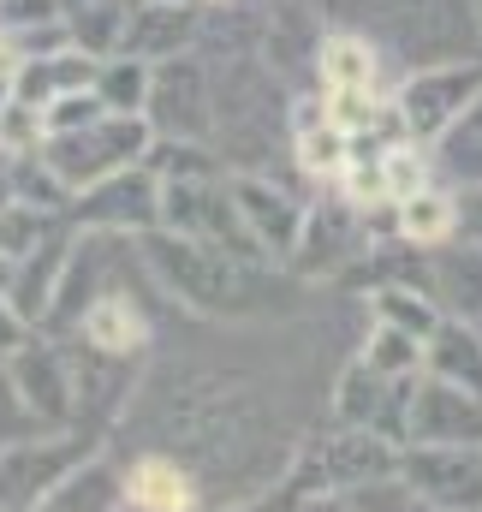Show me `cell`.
Returning a JSON list of instances; mask_svg holds the SVG:
<instances>
[{
	"label": "cell",
	"mask_w": 482,
	"mask_h": 512,
	"mask_svg": "<svg viewBox=\"0 0 482 512\" xmlns=\"http://www.w3.org/2000/svg\"><path fill=\"white\" fill-rule=\"evenodd\" d=\"M143 268L155 280V292H167L179 310L203 316V322H262L292 310V280L280 274V262H250V256L173 233V227H149L137 233Z\"/></svg>",
	"instance_id": "1"
},
{
	"label": "cell",
	"mask_w": 482,
	"mask_h": 512,
	"mask_svg": "<svg viewBox=\"0 0 482 512\" xmlns=\"http://www.w3.org/2000/svg\"><path fill=\"white\" fill-rule=\"evenodd\" d=\"M149 149H155V131H149L143 114H102V120H90V126H78V131H54L36 155H42L48 173L78 197V191L114 179L125 167H137Z\"/></svg>",
	"instance_id": "2"
},
{
	"label": "cell",
	"mask_w": 482,
	"mask_h": 512,
	"mask_svg": "<svg viewBox=\"0 0 482 512\" xmlns=\"http://www.w3.org/2000/svg\"><path fill=\"white\" fill-rule=\"evenodd\" d=\"M399 471V447L375 429H352L340 423L328 441L304 447L298 465H292V501L304 495H346L358 483H375V477H393Z\"/></svg>",
	"instance_id": "3"
},
{
	"label": "cell",
	"mask_w": 482,
	"mask_h": 512,
	"mask_svg": "<svg viewBox=\"0 0 482 512\" xmlns=\"http://www.w3.org/2000/svg\"><path fill=\"white\" fill-rule=\"evenodd\" d=\"M90 453H102L96 429H66V435H18L0 447V507L6 512H36L42 495L72 471L84 465Z\"/></svg>",
	"instance_id": "4"
},
{
	"label": "cell",
	"mask_w": 482,
	"mask_h": 512,
	"mask_svg": "<svg viewBox=\"0 0 482 512\" xmlns=\"http://www.w3.org/2000/svg\"><path fill=\"white\" fill-rule=\"evenodd\" d=\"M143 120L161 143H209L215 126V84L203 72V60L173 54L161 66H149V96H143Z\"/></svg>",
	"instance_id": "5"
},
{
	"label": "cell",
	"mask_w": 482,
	"mask_h": 512,
	"mask_svg": "<svg viewBox=\"0 0 482 512\" xmlns=\"http://www.w3.org/2000/svg\"><path fill=\"white\" fill-rule=\"evenodd\" d=\"M477 96H482V66L477 60H435V66H417V72L399 84L393 114H399V126H405L411 143H435Z\"/></svg>",
	"instance_id": "6"
},
{
	"label": "cell",
	"mask_w": 482,
	"mask_h": 512,
	"mask_svg": "<svg viewBox=\"0 0 482 512\" xmlns=\"http://www.w3.org/2000/svg\"><path fill=\"white\" fill-rule=\"evenodd\" d=\"M358 256H369V209H358L352 197H322L304 209V233L292 251L298 280H334Z\"/></svg>",
	"instance_id": "7"
},
{
	"label": "cell",
	"mask_w": 482,
	"mask_h": 512,
	"mask_svg": "<svg viewBox=\"0 0 482 512\" xmlns=\"http://www.w3.org/2000/svg\"><path fill=\"white\" fill-rule=\"evenodd\" d=\"M66 221L78 233H131V239L149 233V227H161V173L143 167V161L125 167L114 179L78 191L72 209H66Z\"/></svg>",
	"instance_id": "8"
},
{
	"label": "cell",
	"mask_w": 482,
	"mask_h": 512,
	"mask_svg": "<svg viewBox=\"0 0 482 512\" xmlns=\"http://www.w3.org/2000/svg\"><path fill=\"white\" fill-rule=\"evenodd\" d=\"M399 477H405L435 512L482 507V447L411 441V447H399Z\"/></svg>",
	"instance_id": "9"
},
{
	"label": "cell",
	"mask_w": 482,
	"mask_h": 512,
	"mask_svg": "<svg viewBox=\"0 0 482 512\" xmlns=\"http://www.w3.org/2000/svg\"><path fill=\"white\" fill-rule=\"evenodd\" d=\"M423 376V370H417ZM417 376H381L369 370L363 358H352L334 382V423H352V429H375L387 435L393 447H405V417H411V387Z\"/></svg>",
	"instance_id": "10"
},
{
	"label": "cell",
	"mask_w": 482,
	"mask_h": 512,
	"mask_svg": "<svg viewBox=\"0 0 482 512\" xmlns=\"http://www.w3.org/2000/svg\"><path fill=\"white\" fill-rule=\"evenodd\" d=\"M6 376H12L18 405L30 411L36 429H66V423H72V358H66V346L30 334V340L6 358Z\"/></svg>",
	"instance_id": "11"
},
{
	"label": "cell",
	"mask_w": 482,
	"mask_h": 512,
	"mask_svg": "<svg viewBox=\"0 0 482 512\" xmlns=\"http://www.w3.org/2000/svg\"><path fill=\"white\" fill-rule=\"evenodd\" d=\"M78 346L90 352H108V358H143L149 340H155V310L149 298H137V286L120 280L108 292H96L84 310H78Z\"/></svg>",
	"instance_id": "12"
},
{
	"label": "cell",
	"mask_w": 482,
	"mask_h": 512,
	"mask_svg": "<svg viewBox=\"0 0 482 512\" xmlns=\"http://www.w3.org/2000/svg\"><path fill=\"white\" fill-rule=\"evenodd\" d=\"M120 495H125L131 512H215L203 477H197L185 459L161 453V447H143L137 459H125L120 465Z\"/></svg>",
	"instance_id": "13"
},
{
	"label": "cell",
	"mask_w": 482,
	"mask_h": 512,
	"mask_svg": "<svg viewBox=\"0 0 482 512\" xmlns=\"http://www.w3.org/2000/svg\"><path fill=\"white\" fill-rule=\"evenodd\" d=\"M411 441L482 447V393L453 387V382H441V376H417V387H411V417H405V447Z\"/></svg>",
	"instance_id": "14"
},
{
	"label": "cell",
	"mask_w": 482,
	"mask_h": 512,
	"mask_svg": "<svg viewBox=\"0 0 482 512\" xmlns=\"http://www.w3.org/2000/svg\"><path fill=\"white\" fill-rule=\"evenodd\" d=\"M227 185H233V203H239L250 239L274 256V262H292L298 233H304V209H310V203H304V197H292L286 185L262 179V173H233Z\"/></svg>",
	"instance_id": "15"
},
{
	"label": "cell",
	"mask_w": 482,
	"mask_h": 512,
	"mask_svg": "<svg viewBox=\"0 0 482 512\" xmlns=\"http://www.w3.org/2000/svg\"><path fill=\"white\" fill-rule=\"evenodd\" d=\"M203 42V12L197 0H143L120 30V54L131 60H173Z\"/></svg>",
	"instance_id": "16"
},
{
	"label": "cell",
	"mask_w": 482,
	"mask_h": 512,
	"mask_svg": "<svg viewBox=\"0 0 482 512\" xmlns=\"http://www.w3.org/2000/svg\"><path fill=\"white\" fill-rule=\"evenodd\" d=\"M423 376H441L453 387L482 393V322L471 316H441L423 340Z\"/></svg>",
	"instance_id": "17"
},
{
	"label": "cell",
	"mask_w": 482,
	"mask_h": 512,
	"mask_svg": "<svg viewBox=\"0 0 482 512\" xmlns=\"http://www.w3.org/2000/svg\"><path fill=\"white\" fill-rule=\"evenodd\" d=\"M393 233L417 251H435V245H453L459 239V197L453 185H423L411 197L393 203Z\"/></svg>",
	"instance_id": "18"
},
{
	"label": "cell",
	"mask_w": 482,
	"mask_h": 512,
	"mask_svg": "<svg viewBox=\"0 0 482 512\" xmlns=\"http://www.w3.org/2000/svg\"><path fill=\"white\" fill-rule=\"evenodd\" d=\"M114 507H125L120 471H114V459L90 453L84 465H72V471L42 495V507L36 512H114Z\"/></svg>",
	"instance_id": "19"
},
{
	"label": "cell",
	"mask_w": 482,
	"mask_h": 512,
	"mask_svg": "<svg viewBox=\"0 0 482 512\" xmlns=\"http://www.w3.org/2000/svg\"><path fill=\"white\" fill-rule=\"evenodd\" d=\"M429 167L453 185V191H471L482 185V96L453 120V126L435 137V155H429Z\"/></svg>",
	"instance_id": "20"
},
{
	"label": "cell",
	"mask_w": 482,
	"mask_h": 512,
	"mask_svg": "<svg viewBox=\"0 0 482 512\" xmlns=\"http://www.w3.org/2000/svg\"><path fill=\"white\" fill-rule=\"evenodd\" d=\"M316 72H322V90H375L381 54H375V42L358 36V30H334L316 48Z\"/></svg>",
	"instance_id": "21"
},
{
	"label": "cell",
	"mask_w": 482,
	"mask_h": 512,
	"mask_svg": "<svg viewBox=\"0 0 482 512\" xmlns=\"http://www.w3.org/2000/svg\"><path fill=\"white\" fill-rule=\"evenodd\" d=\"M369 316L387 322V328H405V334L429 340V328H435L447 310H441L423 286H411V280H375V292H369Z\"/></svg>",
	"instance_id": "22"
},
{
	"label": "cell",
	"mask_w": 482,
	"mask_h": 512,
	"mask_svg": "<svg viewBox=\"0 0 482 512\" xmlns=\"http://www.w3.org/2000/svg\"><path fill=\"white\" fill-rule=\"evenodd\" d=\"M346 161H352V137L334 126L328 114H322L316 126H298V167H304L310 179H340Z\"/></svg>",
	"instance_id": "23"
},
{
	"label": "cell",
	"mask_w": 482,
	"mask_h": 512,
	"mask_svg": "<svg viewBox=\"0 0 482 512\" xmlns=\"http://www.w3.org/2000/svg\"><path fill=\"white\" fill-rule=\"evenodd\" d=\"M358 358L369 364V370H381V376H417V370H423V340L405 334V328L369 322V340H363Z\"/></svg>",
	"instance_id": "24"
},
{
	"label": "cell",
	"mask_w": 482,
	"mask_h": 512,
	"mask_svg": "<svg viewBox=\"0 0 482 512\" xmlns=\"http://www.w3.org/2000/svg\"><path fill=\"white\" fill-rule=\"evenodd\" d=\"M96 96H102L114 114H143V96H149V60L114 54L108 66H96Z\"/></svg>",
	"instance_id": "25"
},
{
	"label": "cell",
	"mask_w": 482,
	"mask_h": 512,
	"mask_svg": "<svg viewBox=\"0 0 482 512\" xmlns=\"http://www.w3.org/2000/svg\"><path fill=\"white\" fill-rule=\"evenodd\" d=\"M54 227H60V215H48V209H30V203L6 197V209H0V251L12 256V262H24V256L36 251Z\"/></svg>",
	"instance_id": "26"
},
{
	"label": "cell",
	"mask_w": 482,
	"mask_h": 512,
	"mask_svg": "<svg viewBox=\"0 0 482 512\" xmlns=\"http://www.w3.org/2000/svg\"><path fill=\"white\" fill-rule=\"evenodd\" d=\"M346 507L352 512H435L399 471L393 477H375V483H358V489H346Z\"/></svg>",
	"instance_id": "27"
},
{
	"label": "cell",
	"mask_w": 482,
	"mask_h": 512,
	"mask_svg": "<svg viewBox=\"0 0 482 512\" xmlns=\"http://www.w3.org/2000/svg\"><path fill=\"white\" fill-rule=\"evenodd\" d=\"M30 334H36V328H30V322L18 316V304H12V298L0 292V364H6V358H12V352H18V346L30 340Z\"/></svg>",
	"instance_id": "28"
},
{
	"label": "cell",
	"mask_w": 482,
	"mask_h": 512,
	"mask_svg": "<svg viewBox=\"0 0 482 512\" xmlns=\"http://www.w3.org/2000/svg\"><path fill=\"white\" fill-rule=\"evenodd\" d=\"M12 280H18V262L0 251V292H6V298H12Z\"/></svg>",
	"instance_id": "29"
},
{
	"label": "cell",
	"mask_w": 482,
	"mask_h": 512,
	"mask_svg": "<svg viewBox=\"0 0 482 512\" xmlns=\"http://www.w3.org/2000/svg\"><path fill=\"white\" fill-rule=\"evenodd\" d=\"M114 512H131V507H114Z\"/></svg>",
	"instance_id": "30"
},
{
	"label": "cell",
	"mask_w": 482,
	"mask_h": 512,
	"mask_svg": "<svg viewBox=\"0 0 482 512\" xmlns=\"http://www.w3.org/2000/svg\"><path fill=\"white\" fill-rule=\"evenodd\" d=\"M471 512H482V507H471Z\"/></svg>",
	"instance_id": "31"
}]
</instances>
